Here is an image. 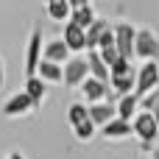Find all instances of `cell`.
I'll return each mask as SVG.
<instances>
[{"label": "cell", "mask_w": 159, "mask_h": 159, "mask_svg": "<svg viewBox=\"0 0 159 159\" xmlns=\"http://www.w3.org/2000/svg\"><path fill=\"white\" fill-rule=\"evenodd\" d=\"M131 129H134V134L140 137L143 148H151V145L159 140V126H157L154 112H145V109L137 112V115L131 117Z\"/></svg>", "instance_id": "1"}, {"label": "cell", "mask_w": 159, "mask_h": 159, "mask_svg": "<svg viewBox=\"0 0 159 159\" xmlns=\"http://www.w3.org/2000/svg\"><path fill=\"white\" fill-rule=\"evenodd\" d=\"M64 78H61V84L64 87H70V89H78L81 87V81L89 75V64H87V56H70L67 61H64Z\"/></svg>", "instance_id": "2"}, {"label": "cell", "mask_w": 159, "mask_h": 159, "mask_svg": "<svg viewBox=\"0 0 159 159\" xmlns=\"http://www.w3.org/2000/svg\"><path fill=\"white\" fill-rule=\"evenodd\" d=\"M134 56H140L143 61L159 59V39L151 28H140L134 34Z\"/></svg>", "instance_id": "3"}, {"label": "cell", "mask_w": 159, "mask_h": 159, "mask_svg": "<svg viewBox=\"0 0 159 159\" xmlns=\"http://www.w3.org/2000/svg\"><path fill=\"white\" fill-rule=\"evenodd\" d=\"M159 87V61L157 59H148V61H143V67L137 70V87H134V92L143 98L145 92H151V89H157Z\"/></svg>", "instance_id": "4"}, {"label": "cell", "mask_w": 159, "mask_h": 159, "mask_svg": "<svg viewBox=\"0 0 159 159\" xmlns=\"http://www.w3.org/2000/svg\"><path fill=\"white\" fill-rule=\"evenodd\" d=\"M112 31H115V48H117V53L131 61L134 59V34H137V28L131 22H117Z\"/></svg>", "instance_id": "5"}, {"label": "cell", "mask_w": 159, "mask_h": 159, "mask_svg": "<svg viewBox=\"0 0 159 159\" xmlns=\"http://www.w3.org/2000/svg\"><path fill=\"white\" fill-rule=\"evenodd\" d=\"M42 45H45L42 42V28L36 25L31 39H28V48H25V78L36 75V64L42 61Z\"/></svg>", "instance_id": "6"}, {"label": "cell", "mask_w": 159, "mask_h": 159, "mask_svg": "<svg viewBox=\"0 0 159 159\" xmlns=\"http://www.w3.org/2000/svg\"><path fill=\"white\" fill-rule=\"evenodd\" d=\"M36 103L28 98V92L22 89V92H17V95H11L6 103H3V115L6 117H17V115H25V112H31Z\"/></svg>", "instance_id": "7"}, {"label": "cell", "mask_w": 159, "mask_h": 159, "mask_svg": "<svg viewBox=\"0 0 159 159\" xmlns=\"http://www.w3.org/2000/svg\"><path fill=\"white\" fill-rule=\"evenodd\" d=\"M61 39L67 42L70 53L87 50V31H84L81 25H75V22H67V25H64V36H61Z\"/></svg>", "instance_id": "8"}, {"label": "cell", "mask_w": 159, "mask_h": 159, "mask_svg": "<svg viewBox=\"0 0 159 159\" xmlns=\"http://www.w3.org/2000/svg\"><path fill=\"white\" fill-rule=\"evenodd\" d=\"M87 112H89V120H92L95 126H106L112 117H117V112H115V103H109V101L89 103V106H87Z\"/></svg>", "instance_id": "9"}, {"label": "cell", "mask_w": 159, "mask_h": 159, "mask_svg": "<svg viewBox=\"0 0 159 159\" xmlns=\"http://www.w3.org/2000/svg\"><path fill=\"white\" fill-rule=\"evenodd\" d=\"M101 131H103L106 140H126L129 134H134L131 120H123V117H112L106 126H101Z\"/></svg>", "instance_id": "10"}, {"label": "cell", "mask_w": 159, "mask_h": 159, "mask_svg": "<svg viewBox=\"0 0 159 159\" xmlns=\"http://www.w3.org/2000/svg\"><path fill=\"white\" fill-rule=\"evenodd\" d=\"M42 59L56 61V64L67 61V59H70V48H67V42H64V39H53V42L42 45Z\"/></svg>", "instance_id": "11"}, {"label": "cell", "mask_w": 159, "mask_h": 159, "mask_svg": "<svg viewBox=\"0 0 159 159\" xmlns=\"http://www.w3.org/2000/svg\"><path fill=\"white\" fill-rule=\"evenodd\" d=\"M84 56H87V64H89V75L106 84V81L112 78V73H109V67L103 64V59H101V53H98V48H92V50H87Z\"/></svg>", "instance_id": "12"}, {"label": "cell", "mask_w": 159, "mask_h": 159, "mask_svg": "<svg viewBox=\"0 0 159 159\" xmlns=\"http://www.w3.org/2000/svg\"><path fill=\"white\" fill-rule=\"evenodd\" d=\"M137 109H140V95H137V92L117 95V103H115V112H117V117H123V120H131V117L137 115Z\"/></svg>", "instance_id": "13"}, {"label": "cell", "mask_w": 159, "mask_h": 159, "mask_svg": "<svg viewBox=\"0 0 159 159\" xmlns=\"http://www.w3.org/2000/svg\"><path fill=\"white\" fill-rule=\"evenodd\" d=\"M81 92H84V98H87L89 103L106 101V84L98 81V78H92V75H87V78L81 81Z\"/></svg>", "instance_id": "14"}, {"label": "cell", "mask_w": 159, "mask_h": 159, "mask_svg": "<svg viewBox=\"0 0 159 159\" xmlns=\"http://www.w3.org/2000/svg\"><path fill=\"white\" fill-rule=\"evenodd\" d=\"M109 84H112L115 95H129V92H134V87H137V73L129 70V73H123V75H112Z\"/></svg>", "instance_id": "15"}, {"label": "cell", "mask_w": 159, "mask_h": 159, "mask_svg": "<svg viewBox=\"0 0 159 159\" xmlns=\"http://www.w3.org/2000/svg\"><path fill=\"white\" fill-rule=\"evenodd\" d=\"M36 75L42 78V81H61L64 78V70H61V64H56V61H48V59H42L39 64H36Z\"/></svg>", "instance_id": "16"}, {"label": "cell", "mask_w": 159, "mask_h": 159, "mask_svg": "<svg viewBox=\"0 0 159 159\" xmlns=\"http://www.w3.org/2000/svg\"><path fill=\"white\" fill-rule=\"evenodd\" d=\"M70 22H75V25H81L84 31L95 22V11H92V6L87 3V6H78V8H73L70 11Z\"/></svg>", "instance_id": "17"}, {"label": "cell", "mask_w": 159, "mask_h": 159, "mask_svg": "<svg viewBox=\"0 0 159 159\" xmlns=\"http://www.w3.org/2000/svg\"><path fill=\"white\" fill-rule=\"evenodd\" d=\"M25 92H28V98L39 106L42 103V98H45V81L39 78V75H31V78H25Z\"/></svg>", "instance_id": "18"}, {"label": "cell", "mask_w": 159, "mask_h": 159, "mask_svg": "<svg viewBox=\"0 0 159 159\" xmlns=\"http://www.w3.org/2000/svg\"><path fill=\"white\" fill-rule=\"evenodd\" d=\"M70 3L67 0H50L48 3V17L50 20H56V22H61V20H70Z\"/></svg>", "instance_id": "19"}, {"label": "cell", "mask_w": 159, "mask_h": 159, "mask_svg": "<svg viewBox=\"0 0 159 159\" xmlns=\"http://www.w3.org/2000/svg\"><path fill=\"white\" fill-rule=\"evenodd\" d=\"M106 28H109V25H106V20H98V17H95V22L87 28V50L98 48V36H101Z\"/></svg>", "instance_id": "20"}, {"label": "cell", "mask_w": 159, "mask_h": 159, "mask_svg": "<svg viewBox=\"0 0 159 159\" xmlns=\"http://www.w3.org/2000/svg\"><path fill=\"white\" fill-rule=\"evenodd\" d=\"M84 120H89L87 103H73V106L67 109V123H70V129H73V126H78V123H84Z\"/></svg>", "instance_id": "21"}, {"label": "cell", "mask_w": 159, "mask_h": 159, "mask_svg": "<svg viewBox=\"0 0 159 159\" xmlns=\"http://www.w3.org/2000/svg\"><path fill=\"white\" fill-rule=\"evenodd\" d=\"M98 53H101V59H103V64H106V67H112L117 59H123V56L117 53V48H115V45H112V48H98Z\"/></svg>", "instance_id": "22"}, {"label": "cell", "mask_w": 159, "mask_h": 159, "mask_svg": "<svg viewBox=\"0 0 159 159\" xmlns=\"http://www.w3.org/2000/svg\"><path fill=\"white\" fill-rule=\"evenodd\" d=\"M129 70H131L129 59H117V61H115V64L109 67V73H112V75H123V73H129Z\"/></svg>", "instance_id": "23"}, {"label": "cell", "mask_w": 159, "mask_h": 159, "mask_svg": "<svg viewBox=\"0 0 159 159\" xmlns=\"http://www.w3.org/2000/svg\"><path fill=\"white\" fill-rule=\"evenodd\" d=\"M112 45H115V31L106 28V31L98 36V48H112Z\"/></svg>", "instance_id": "24"}, {"label": "cell", "mask_w": 159, "mask_h": 159, "mask_svg": "<svg viewBox=\"0 0 159 159\" xmlns=\"http://www.w3.org/2000/svg\"><path fill=\"white\" fill-rule=\"evenodd\" d=\"M67 3H70V8H78V6H87L89 0H67Z\"/></svg>", "instance_id": "25"}, {"label": "cell", "mask_w": 159, "mask_h": 159, "mask_svg": "<svg viewBox=\"0 0 159 159\" xmlns=\"http://www.w3.org/2000/svg\"><path fill=\"white\" fill-rule=\"evenodd\" d=\"M151 112H154V117H157V126H159V98H157V103H154V109H151Z\"/></svg>", "instance_id": "26"}, {"label": "cell", "mask_w": 159, "mask_h": 159, "mask_svg": "<svg viewBox=\"0 0 159 159\" xmlns=\"http://www.w3.org/2000/svg\"><path fill=\"white\" fill-rule=\"evenodd\" d=\"M8 159H25V157H22V154H17V151H14V154H11V157H8Z\"/></svg>", "instance_id": "27"}, {"label": "cell", "mask_w": 159, "mask_h": 159, "mask_svg": "<svg viewBox=\"0 0 159 159\" xmlns=\"http://www.w3.org/2000/svg\"><path fill=\"white\" fill-rule=\"evenodd\" d=\"M0 87H3V64H0Z\"/></svg>", "instance_id": "28"}, {"label": "cell", "mask_w": 159, "mask_h": 159, "mask_svg": "<svg viewBox=\"0 0 159 159\" xmlns=\"http://www.w3.org/2000/svg\"><path fill=\"white\" fill-rule=\"evenodd\" d=\"M154 159H159V151H157V154H154Z\"/></svg>", "instance_id": "29"}, {"label": "cell", "mask_w": 159, "mask_h": 159, "mask_svg": "<svg viewBox=\"0 0 159 159\" xmlns=\"http://www.w3.org/2000/svg\"><path fill=\"white\" fill-rule=\"evenodd\" d=\"M48 3H50V0H48Z\"/></svg>", "instance_id": "30"}]
</instances>
